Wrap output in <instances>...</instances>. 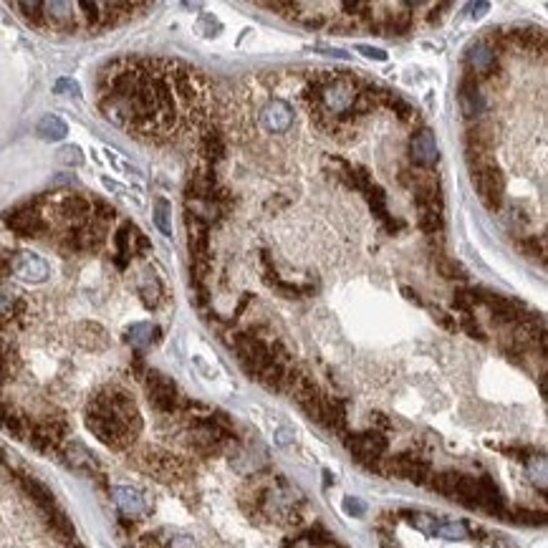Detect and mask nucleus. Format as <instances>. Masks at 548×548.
<instances>
[{
    "instance_id": "1",
    "label": "nucleus",
    "mask_w": 548,
    "mask_h": 548,
    "mask_svg": "<svg viewBox=\"0 0 548 548\" xmlns=\"http://www.w3.org/2000/svg\"><path fill=\"white\" fill-rule=\"evenodd\" d=\"M0 548H86L56 495L0 447Z\"/></svg>"
},
{
    "instance_id": "2",
    "label": "nucleus",
    "mask_w": 548,
    "mask_h": 548,
    "mask_svg": "<svg viewBox=\"0 0 548 548\" xmlns=\"http://www.w3.org/2000/svg\"><path fill=\"white\" fill-rule=\"evenodd\" d=\"M147 8L145 3H13L30 28L54 33H104Z\"/></svg>"
},
{
    "instance_id": "3",
    "label": "nucleus",
    "mask_w": 548,
    "mask_h": 548,
    "mask_svg": "<svg viewBox=\"0 0 548 548\" xmlns=\"http://www.w3.org/2000/svg\"><path fill=\"white\" fill-rule=\"evenodd\" d=\"M367 84L364 78H359L356 73H346V71H336V78L331 84L326 86L324 94H321V104L319 106L324 109L326 114L339 116L341 119L346 111H349L351 102L356 99L359 89Z\"/></svg>"
},
{
    "instance_id": "4",
    "label": "nucleus",
    "mask_w": 548,
    "mask_h": 548,
    "mask_svg": "<svg viewBox=\"0 0 548 548\" xmlns=\"http://www.w3.org/2000/svg\"><path fill=\"white\" fill-rule=\"evenodd\" d=\"M343 445L349 447V452L364 465V468L379 473V465H382V460H384V452H386V437L379 432V430L346 434V437H343Z\"/></svg>"
},
{
    "instance_id": "5",
    "label": "nucleus",
    "mask_w": 548,
    "mask_h": 548,
    "mask_svg": "<svg viewBox=\"0 0 548 548\" xmlns=\"http://www.w3.org/2000/svg\"><path fill=\"white\" fill-rule=\"evenodd\" d=\"M470 175H473V185H475V193L482 205L488 207L490 212L500 210L503 207V195H506V177L500 172L498 162L490 159L488 164H482L480 169L470 172Z\"/></svg>"
},
{
    "instance_id": "6",
    "label": "nucleus",
    "mask_w": 548,
    "mask_h": 548,
    "mask_svg": "<svg viewBox=\"0 0 548 548\" xmlns=\"http://www.w3.org/2000/svg\"><path fill=\"white\" fill-rule=\"evenodd\" d=\"M233 343H235V351H238V359H240L243 369H245L248 374H253V377H258V374L273 362L271 343L263 341V339L255 336V334H238Z\"/></svg>"
},
{
    "instance_id": "7",
    "label": "nucleus",
    "mask_w": 548,
    "mask_h": 548,
    "mask_svg": "<svg viewBox=\"0 0 548 548\" xmlns=\"http://www.w3.org/2000/svg\"><path fill=\"white\" fill-rule=\"evenodd\" d=\"M379 473L389 477H399V480H410L415 485H425L432 475V468H430L427 460L410 455V452H402V455H394V458L382 460Z\"/></svg>"
},
{
    "instance_id": "8",
    "label": "nucleus",
    "mask_w": 548,
    "mask_h": 548,
    "mask_svg": "<svg viewBox=\"0 0 548 548\" xmlns=\"http://www.w3.org/2000/svg\"><path fill=\"white\" fill-rule=\"evenodd\" d=\"M468 68L470 76H480V78H490L493 73L500 71V61L498 56L490 51V46L485 41L473 43L468 49Z\"/></svg>"
},
{
    "instance_id": "9",
    "label": "nucleus",
    "mask_w": 548,
    "mask_h": 548,
    "mask_svg": "<svg viewBox=\"0 0 548 548\" xmlns=\"http://www.w3.org/2000/svg\"><path fill=\"white\" fill-rule=\"evenodd\" d=\"M410 157L412 162L420 169H430L437 164L440 159V150H437V142H434V134L430 129H422L412 137L410 142Z\"/></svg>"
},
{
    "instance_id": "10",
    "label": "nucleus",
    "mask_w": 548,
    "mask_h": 548,
    "mask_svg": "<svg viewBox=\"0 0 548 548\" xmlns=\"http://www.w3.org/2000/svg\"><path fill=\"white\" fill-rule=\"evenodd\" d=\"M458 99H460V109L468 119H477V116L485 111V99L480 94V86H477V78L465 73L463 81H460L458 89Z\"/></svg>"
},
{
    "instance_id": "11",
    "label": "nucleus",
    "mask_w": 548,
    "mask_h": 548,
    "mask_svg": "<svg viewBox=\"0 0 548 548\" xmlns=\"http://www.w3.org/2000/svg\"><path fill=\"white\" fill-rule=\"evenodd\" d=\"M260 119H263V127L268 132L281 134V132H288V127L293 124V111H291V106L286 102L273 99L271 104H265Z\"/></svg>"
},
{
    "instance_id": "12",
    "label": "nucleus",
    "mask_w": 548,
    "mask_h": 548,
    "mask_svg": "<svg viewBox=\"0 0 548 548\" xmlns=\"http://www.w3.org/2000/svg\"><path fill=\"white\" fill-rule=\"evenodd\" d=\"M200 154L205 157L207 162L215 164L225 157V139L217 127H205L200 134Z\"/></svg>"
},
{
    "instance_id": "13",
    "label": "nucleus",
    "mask_w": 548,
    "mask_h": 548,
    "mask_svg": "<svg viewBox=\"0 0 548 548\" xmlns=\"http://www.w3.org/2000/svg\"><path fill=\"white\" fill-rule=\"evenodd\" d=\"M493 139H495V132L488 121H475V124H470L468 132H465V145H468V150L490 152Z\"/></svg>"
},
{
    "instance_id": "14",
    "label": "nucleus",
    "mask_w": 548,
    "mask_h": 548,
    "mask_svg": "<svg viewBox=\"0 0 548 548\" xmlns=\"http://www.w3.org/2000/svg\"><path fill=\"white\" fill-rule=\"evenodd\" d=\"M321 425H326L329 430H336V432H343L346 430V410H343V402H339L334 397H324Z\"/></svg>"
},
{
    "instance_id": "15",
    "label": "nucleus",
    "mask_w": 548,
    "mask_h": 548,
    "mask_svg": "<svg viewBox=\"0 0 548 548\" xmlns=\"http://www.w3.org/2000/svg\"><path fill=\"white\" fill-rule=\"evenodd\" d=\"M36 132H38V137L46 139V142H61V139L68 134V127H66V121L61 119V116L46 114L36 124Z\"/></svg>"
},
{
    "instance_id": "16",
    "label": "nucleus",
    "mask_w": 548,
    "mask_h": 548,
    "mask_svg": "<svg viewBox=\"0 0 548 548\" xmlns=\"http://www.w3.org/2000/svg\"><path fill=\"white\" fill-rule=\"evenodd\" d=\"M286 372H288V364H286V362H276V359H273V362L258 374V379H260V384H263L265 389L281 391V389H284V382H286Z\"/></svg>"
},
{
    "instance_id": "17",
    "label": "nucleus",
    "mask_w": 548,
    "mask_h": 548,
    "mask_svg": "<svg viewBox=\"0 0 548 548\" xmlns=\"http://www.w3.org/2000/svg\"><path fill=\"white\" fill-rule=\"evenodd\" d=\"M379 104H384V106H389L394 114L399 116L402 121H410L415 119V109H412V104H407L402 97H399L397 91H386V89H379Z\"/></svg>"
},
{
    "instance_id": "18",
    "label": "nucleus",
    "mask_w": 548,
    "mask_h": 548,
    "mask_svg": "<svg viewBox=\"0 0 548 548\" xmlns=\"http://www.w3.org/2000/svg\"><path fill=\"white\" fill-rule=\"evenodd\" d=\"M402 516L410 520L415 528H420L422 533H427V536H437V523L440 520L430 516V513H422V511H402Z\"/></svg>"
},
{
    "instance_id": "19",
    "label": "nucleus",
    "mask_w": 548,
    "mask_h": 548,
    "mask_svg": "<svg viewBox=\"0 0 548 548\" xmlns=\"http://www.w3.org/2000/svg\"><path fill=\"white\" fill-rule=\"evenodd\" d=\"M437 536L447 538V541H463V538H468V525L463 520H442V523H437Z\"/></svg>"
},
{
    "instance_id": "20",
    "label": "nucleus",
    "mask_w": 548,
    "mask_h": 548,
    "mask_svg": "<svg viewBox=\"0 0 548 548\" xmlns=\"http://www.w3.org/2000/svg\"><path fill=\"white\" fill-rule=\"evenodd\" d=\"M437 273H440L442 278H447V281H465L468 278V273H465V268L460 263H455V260L450 258H442V255H437Z\"/></svg>"
},
{
    "instance_id": "21",
    "label": "nucleus",
    "mask_w": 548,
    "mask_h": 548,
    "mask_svg": "<svg viewBox=\"0 0 548 548\" xmlns=\"http://www.w3.org/2000/svg\"><path fill=\"white\" fill-rule=\"evenodd\" d=\"M452 303H455V308H458L463 316H468V313H473V308L477 306V298H475V288H458L455 291V296H452Z\"/></svg>"
},
{
    "instance_id": "22",
    "label": "nucleus",
    "mask_w": 548,
    "mask_h": 548,
    "mask_svg": "<svg viewBox=\"0 0 548 548\" xmlns=\"http://www.w3.org/2000/svg\"><path fill=\"white\" fill-rule=\"evenodd\" d=\"M169 212H172V207H169L167 200L157 197V200H154V223H157V228L162 230L164 235H172V223H169Z\"/></svg>"
},
{
    "instance_id": "23",
    "label": "nucleus",
    "mask_w": 548,
    "mask_h": 548,
    "mask_svg": "<svg viewBox=\"0 0 548 548\" xmlns=\"http://www.w3.org/2000/svg\"><path fill=\"white\" fill-rule=\"evenodd\" d=\"M518 248L523 250L528 258H541L546 255V238H523V240H518Z\"/></svg>"
},
{
    "instance_id": "24",
    "label": "nucleus",
    "mask_w": 548,
    "mask_h": 548,
    "mask_svg": "<svg viewBox=\"0 0 548 548\" xmlns=\"http://www.w3.org/2000/svg\"><path fill=\"white\" fill-rule=\"evenodd\" d=\"M458 329L460 331H465L470 339H477V341H485V331H482V326L475 321V316L473 313H468V316H460L458 319Z\"/></svg>"
},
{
    "instance_id": "25",
    "label": "nucleus",
    "mask_w": 548,
    "mask_h": 548,
    "mask_svg": "<svg viewBox=\"0 0 548 548\" xmlns=\"http://www.w3.org/2000/svg\"><path fill=\"white\" fill-rule=\"evenodd\" d=\"M430 313H432L434 324H440L442 329H447V331H458V319H455V316H450V313H447L445 308L434 306Z\"/></svg>"
},
{
    "instance_id": "26",
    "label": "nucleus",
    "mask_w": 548,
    "mask_h": 548,
    "mask_svg": "<svg viewBox=\"0 0 548 548\" xmlns=\"http://www.w3.org/2000/svg\"><path fill=\"white\" fill-rule=\"evenodd\" d=\"M528 473H530V477L536 480L538 477V485H546V458L543 455H538V458H530L528 460Z\"/></svg>"
},
{
    "instance_id": "27",
    "label": "nucleus",
    "mask_w": 548,
    "mask_h": 548,
    "mask_svg": "<svg viewBox=\"0 0 548 548\" xmlns=\"http://www.w3.org/2000/svg\"><path fill=\"white\" fill-rule=\"evenodd\" d=\"M511 520H518L523 525H543L546 516L543 513H536V511H516L511 513Z\"/></svg>"
},
{
    "instance_id": "28",
    "label": "nucleus",
    "mask_w": 548,
    "mask_h": 548,
    "mask_svg": "<svg viewBox=\"0 0 548 548\" xmlns=\"http://www.w3.org/2000/svg\"><path fill=\"white\" fill-rule=\"evenodd\" d=\"M61 162L63 164H73V167H78V164H84V154H81V150L78 147H63L61 150Z\"/></svg>"
},
{
    "instance_id": "29",
    "label": "nucleus",
    "mask_w": 548,
    "mask_h": 548,
    "mask_svg": "<svg viewBox=\"0 0 548 548\" xmlns=\"http://www.w3.org/2000/svg\"><path fill=\"white\" fill-rule=\"evenodd\" d=\"M296 18H298V23L306 25V28H324L326 25V18L321 13H296Z\"/></svg>"
},
{
    "instance_id": "30",
    "label": "nucleus",
    "mask_w": 548,
    "mask_h": 548,
    "mask_svg": "<svg viewBox=\"0 0 548 548\" xmlns=\"http://www.w3.org/2000/svg\"><path fill=\"white\" fill-rule=\"evenodd\" d=\"M56 94H66V97H78V94H81V89H78V84L73 81V78H61V81H56Z\"/></svg>"
},
{
    "instance_id": "31",
    "label": "nucleus",
    "mask_w": 548,
    "mask_h": 548,
    "mask_svg": "<svg viewBox=\"0 0 548 548\" xmlns=\"http://www.w3.org/2000/svg\"><path fill=\"white\" fill-rule=\"evenodd\" d=\"M343 511L349 513V516H354V518H362L364 516V511H367V506H364L362 500L359 498H343Z\"/></svg>"
},
{
    "instance_id": "32",
    "label": "nucleus",
    "mask_w": 548,
    "mask_h": 548,
    "mask_svg": "<svg viewBox=\"0 0 548 548\" xmlns=\"http://www.w3.org/2000/svg\"><path fill=\"white\" fill-rule=\"evenodd\" d=\"M356 51H359L362 56H367V59H372V61H386V51L374 49V46H356Z\"/></svg>"
},
{
    "instance_id": "33",
    "label": "nucleus",
    "mask_w": 548,
    "mask_h": 548,
    "mask_svg": "<svg viewBox=\"0 0 548 548\" xmlns=\"http://www.w3.org/2000/svg\"><path fill=\"white\" fill-rule=\"evenodd\" d=\"M468 11H470V18H482L490 11V3H473V6H468Z\"/></svg>"
},
{
    "instance_id": "34",
    "label": "nucleus",
    "mask_w": 548,
    "mask_h": 548,
    "mask_svg": "<svg viewBox=\"0 0 548 548\" xmlns=\"http://www.w3.org/2000/svg\"><path fill=\"white\" fill-rule=\"evenodd\" d=\"M402 293H404V298H407V301H412L415 306H422V298H420V293H417L415 288H407V286H402Z\"/></svg>"
},
{
    "instance_id": "35",
    "label": "nucleus",
    "mask_w": 548,
    "mask_h": 548,
    "mask_svg": "<svg viewBox=\"0 0 548 548\" xmlns=\"http://www.w3.org/2000/svg\"><path fill=\"white\" fill-rule=\"evenodd\" d=\"M284 548H313L306 538H293V541H286Z\"/></svg>"
},
{
    "instance_id": "36",
    "label": "nucleus",
    "mask_w": 548,
    "mask_h": 548,
    "mask_svg": "<svg viewBox=\"0 0 548 548\" xmlns=\"http://www.w3.org/2000/svg\"><path fill=\"white\" fill-rule=\"evenodd\" d=\"M493 548H518L513 541H508L506 536H495V541H493Z\"/></svg>"
},
{
    "instance_id": "37",
    "label": "nucleus",
    "mask_w": 548,
    "mask_h": 548,
    "mask_svg": "<svg viewBox=\"0 0 548 548\" xmlns=\"http://www.w3.org/2000/svg\"><path fill=\"white\" fill-rule=\"evenodd\" d=\"M288 442H291V432L288 430H281L278 432V445H288Z\"/></svg>"
},
{
    "instance_id": "38",
    "label": "nucleus",
    "mask_w": 548,
    "mask_h": 548,
    "mask_svg": "<svg viewBox=\"0 0 548 548\" xmlns=\"http://www.w3.org/2000/svg\"><path fill=\"white\" fill-rule=\"evenodd\" d=\"M374 417H377V425H379L382 430H386V427H389V420H386L384 415H374Z\"/></svg>"
}]
</instances>
